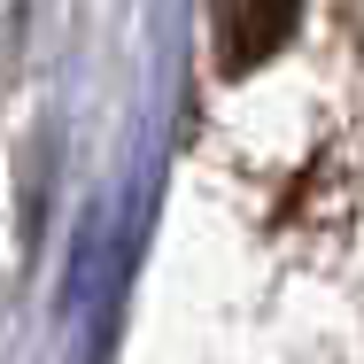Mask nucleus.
<instances>
[{"label":"nucleus","instance_id":"1","mask_svg":"<svg viewBox=\"0 0 364 364\" xmlns=\"http://www.w3.org/2000/svg\"><path fill=\"white\" fill-rule=\"evenodd\" d=\"M210 16H218V55H225V70H256L272 47H287L302 0H218Z\"/></svg>","mask_w":364,"mask_h":364}]
</instances>
